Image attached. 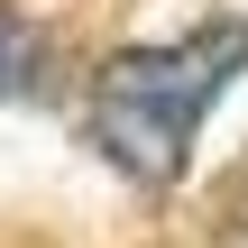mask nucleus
I'll use <instances>...</instances> for the list:
<instances>
[{"mask_svg":"<svg viewBox=\"0 0 248 248\" xmlns=\"http://www.w3.org/2000/svg\"><path fill=\"white\" fill-rule=\"evenodd\" d=\"M239 74H248V18L239 9H212V18H193L184 37L120 46V55L92 74L83 129H92V147H101L129 184H175V175L193 166L202 120L221 110V92H230Z\"/></svg>","mask_w":248,"mask_h":248,"instance_id":"1","label":"nucleus"},{"mask_svg":"<svg viewBox=\"0 0 248 248\" xmlns=\"http://www.w3.org/2000/svg\"><path fill=\"white\" fill-rule=\"evenodd\" d=\"M37 74H46V37H37L18 9H0V101L37 92Z\"/></svg>","mask_w":248,"mask_h":248,"instance_id":"2","label":"nucleus"}]
</instances>
